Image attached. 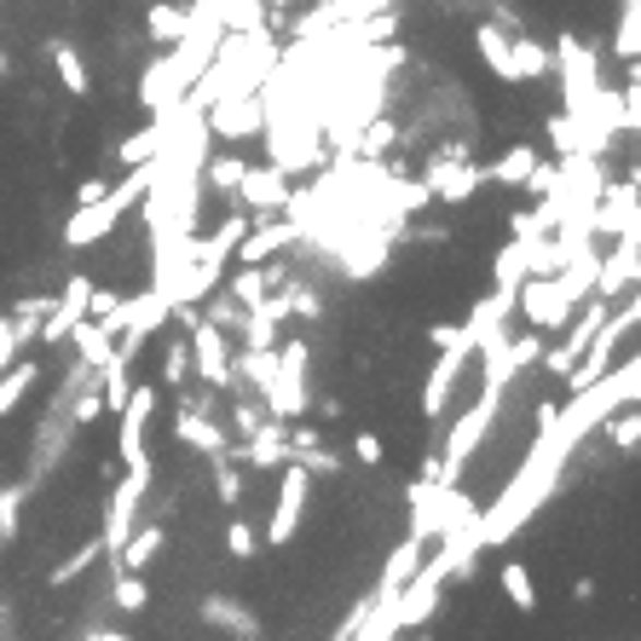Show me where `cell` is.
<instances>
[{"instance_id": "cell-38", "label": "cell", "mask_w": 641, "mask_h": 641, "mask_svg": "<svg viewBox=\"0 0 641 641\" xmlns=\"http://www.w3.org/2000/svg\"><path fill=\"white\" fill-rule=\"evenodd\" d=\"M237 179H244V156H232V151H209V186L219 191V197H232L237 191Z\"/></svg>"}, {"instance_id": "cell-30", "label": "cell", "mask_w": 641, "mask_h": 641, "mask_svg": "<svg viewBox=\"0 0 641 641\" xmlns=\"http://www.w3.org/2000/svg\"><path fill=\"white\" fill-rule=\"evenodd\" d=\"M497 584H503V595H509L514 613H537V584H532V572L520 567V560H509V567L497 572Z\"/></svg>"}, {"instance_id": "cell-42", "label": "cell", "mask_w": 641, "mask_h": 641, "mask_svg": "<svg viewBox=\"0 0 641 641\" xmlns=\"http://www.w3.org/2000/svg\"><path fill=\"white\" fill-rule=\"evenodd\" d=\"M289 312L318 318V312H324V300H318V289H312V284H295V277H289Z\"/></svg>"}, {"instance_id": "cell-33", "label": "cell", "mask_w": 641, "mask_h": 641, "mask_svg": "<svg viewBox=\"0 0 641 641\" xmlns=\"http://www.w3.org/2000/svg\"><path fill=\"white\" fill-rule=\"evenodd\" d=\"M613 52L625 58V64H636V52H641V0H630V7L618 12V29H613Z\"/></svg>"}, {"instance_id": "cell-4", "label": "cell", "mask_w": 641, "mask_h": 641, "mask_svg": "<svg viewBox=\"0 0 641 641\" xmlns=\"http://www.w3.org/2000/svg\"><path fill=\"white\" fill-rule=\"evenodd\" d=\"M186 347H191V376L209 393H244V382H237V370H232V335L219 324H209L203 312L186 324Z\"/></svg>"}, {"instance_id": "cell-26", "label": "cell", "mask_w": 641, "mask_h": 641, "mask_svg": "<svg viewBox=\"0 0 641 641\" xmlns=\"http://www.w3.org/2000/svg\"><path fill=\"white\" fill-rule=\"evenodd\" d=\"M145 29H151V41L174 47L179 35L191 29V7H179V0H151V12H145Z\"/></svg>"}, {"instance_id": "cell-14", "label": "cell", "mask_w": 641, "mask_h": 641, "mask_svg": "<svg viewBox=\"0 0 641 641\" xmlns=\"http://www.w3.org/2000/svg\"><path fill=\"white\" fill-rule=\"evenodd\" d=\"M209 405H214L209 393H203V399H179V411H174V439H179V446H191V451H203V456H226L232 439L219 434V423L209 416Z\"/></svg>"}, {"instance_id": "cell-32", "label": "cell", "mask_w": 641, "mask_h": 641, "mask_svg": "<svg viewBox=\"0 0 641 641\" xmlns=\"http://www.w3.org/2000/svg\"><path fill=\"white\" fill-rule=\"evenodd\" d=\"M110 601L122 613H139L151 601V584H145V572H133V567H116V584H110Z\"/></svg>"}, {"instance_id": "cell-15", "label": "cell", "mask_w": 641, "mask_h": 641, "mask_svg": "<svg viewBox=\"0 0 641 641\" xmlns=\"http://www.w3.org/2000/svg\"><path fill=\"white\" fill-rule=\"evenodd\" d=\"M636 272H641V232H625L618 249H601L595 260V295L601 300H618V289H636Z\"/></svg>"}, {"instance_id": "cell-37", "label": "cell", "mask_w": 641, "mask_h": 641, "mask_svg": "<svg viewBox=\"0 0 641 641\" xmlns=\"http://www.w3.org/2000/svg\"><path fill=\"white\" fill-rule=\"evenodd\" d=\"M163 388H174V393L191 388V347L186 342H168V353H163Z\"/></svg>"}, {"instance_id": "cell-44", "label": "cell", "mask_w": 641, "mask_h": 641, "mask_svg": "<svg viewBox=\"0 0 641 641\" xmlns=\"http://www.w3.org/2000/svg\"><path fill=\"white\" fill-rule=\"evenodd\" d=\"M353 456H358L365 468H376L388 451H382V439H376V434H353Z\"/></svg>"}, {"instance_id": "cell-31", "label": "cell", "mask_w": 641, "mask_h": 641, "mask_svg": "<svg viewBox=\"0 0 641 641\" xmlns=\"http://www.w3.org/2000/svg\"><path fill=\"white\" fill-rule=\"evenodd\" d=\"M601 434H607L613 451H636L641 446V416H636V405H625V416L607 411V416H601Z\"/></svg>"}, {"instance_id": "cell-41", "label": "cell", "mask_w": 641, "mask_h": 641, "mask_svg": "<svg viewBox=\"0 0 641 641\" xmlns=\"http://www.w3.org/2000/svg\"><path fill=\"white\" fill-rule=\"evenodd\" d=\"M232 399H237V405H232V423H237V434L249 439L260 423H266V405H254V399H244V393H232Z\"/></svg>"}, {"instance_id": "cell-19", "label": "cell", "mask_w": 641, "mask_h": 641, "mask_svg": "<svg viewBox=\"0 0 641 641\" xmlns=\"http://www.w3.org/2000/svg\"><path fill=\"white\" fill-rule=\"evenodd\" d=\"M203 618L214 630H226V636H260V618L254 607H244V601H232V595H203Z\"/></svg>"}, {"instance_id": "cell-23", "label": "cell", "mask_w": 641, "mask_h": 641, "mask_svg": "<svg viewBox=\"0 0 641 641\" xmlns=\"http://www.w3.org/2000/svg\"><path fill=\"white\" fill-rule=\"evenodd\" d=\"M479 186H486V168H479V163H468V156H463V163H456V168H446V174H439L434 179V197H439V203H468V197L479 191Z\"/></svg>"}, {"instance_id": "cell-34", "label": "cell", "mask_w": 641, "mask_h": 641, "mask_svg": "<svg viewBox=\"0 0 641 641\" xmlns=\"http://www.w3.org/2000/svg\"><path fill=\"white\" fill-rule=\"evenodd\" d=\"M93 560H105V544H98V537H93V544H82V549H75L70 560H58V567L47 572V584H52V590H64V584H75V578H82V572L93 567Z\"/></svg>"}, {"instance_id": "cell-46", "label": "cell", "mask_w": 641, "mask_h": 641, "mask_svg": "<svg viewBox=\"0 0 641 641\" xmlns=\"http://www.w3.org/2000/svg\"><path fill=\"white\" fill-rule=\"evenodd\" d=\"M428 342H434V347H446V342H456V324H434V330H428Z\"/></svg>"}, {"instance_id": "cell-27", "label": "cell", "mask_w": 641, "mask_h": 641, "mask_svg": "<svg viewBox=\"0 0 641 641\" xmlns=\"http://www.w3.org/2000/svg\"><path fill=\"white\" fill-rule=\"evenodd\" d=\"M532 272V249H526V237H509L503 249H497L491 260V284H503V289H520V277Z\"/></svg>"}, {"instance_id": "cell-48", "label": "cell", "mask_w": 641, "mask_h": 641, "mask_svg": "<svg viewBox=\"0 0 641 641\" xmlns=\"http://www.w3.org/2000/svg\"><path fill=\"white\" fill-rule=\"evenodd\" d=\"M7 70H12V64H7V52H0V75H7Z\"/></svg>"}, {"instance_id": "cell-25", "label": "cell", "mask_w": 641, "mask_h": 641, "mask_svg": "<svg viewBox=\"0 0 641 641\" xmlns=\"http://www.w3.org/2000/svg\"><path fill=\"white\" fill-rule=\"evenodd\" d=\"M232 370H237V382H244V388L266 393L272 376H277V347H244V353H232Z\"/></svg>"}, {"instance_id": "cell-36", "label": "cell", "mask_w": 641, "mask_h": 641, "mask_svg": "<svg viewBox=\"0 0 641 641\" xmlns=\"http://www.w3.org/2000/svg\"><path fill=\"white\" fill-rule=\"evenodd\" d=\"M244 486H249V474L244 468H237L232 463V456H214V497H219V503H244Z\"/></svg>"}, {"instance_id": "cell-28", "label": "cell", "mask_w": 641, "mask_h": 641, "mask_svg": "<svg viewBox=\"0 0 641 641\" xmlns=\"http://www.w3.org/2000/svg\"><path fill=\"white\" fill-rule=\"evenodd\" d=\"M47 52H52V70H58V82H64V93H70V98H87L93 75H87V64H82V52H75L70 41H52Z\"/></svg>"}, {"instance_id": "cell-24", "label": "cell", "mask_w": 641, "mask_h": 641, "mask_svg": "<svg viewBox=\"0 0 641 641\" xmlns=\"http://www.w3.org/2000/svg\"><path fill=\"white\" fill-rule=\"evenodd\" d=\"M64 342H70V347H75V358H82V365H93V370H98V365H105V358L116 353V342L105 335V324H98V318H75Z\"/></svg>"}, {"instance_id": "cell-22", "label": "cell", "mask_w": 641, "mask_h": 641, "mask_svg": "<svg viewBox=\"0 0 641 641\" xmlns=\"http://www.w3.org/2000/svg\"><path fill=\"white\" fill-rule=\"evenodd\" d=\"M474 47H479V58H486V70L497 75V82H514V52H509V29L497 24H479L474 29Z\"/></svg>"}, {"instance_id": "cell-21", "label": "cell", "mask_w": 641, "mask_h": 641, "mask_svg": "<svg viewBox=\"0 0 641 641\" xmlns=\"http://www.w3.org/2000/svg\"><path fill=\"white\" fill-rule=\"evenodd\" d=\"M509 52H514V82H549L555 52H549L544 41H532V35L509 29Z\"/></svg>"}, {"instance_id": "cell-7", "label": "cell", "mask_w": 641, "mask_h": 641, "mask_svg": "<svg viewBox=\"0 0 641 641\" xmlns=\"http://www.w3.org/2000/svg\"><path fill=\"white\" fill-rule=\"evenodd\" d=\"M497 411H503V399H497V393H479L474 405H468L463 416H456V428L446 434V451H439V456H446V479H463L468 456H474L479 446H486L491 428H497Z\"/></svg>"}, {"instance_id": "cell-47", "label": "cell", "mask_w": 641, "mask_h": 641, "mask_svg": "<svg viewBox=\"0 0 641 641\" xmlns=\"http://www.w3.org/2000/svg\"><path fill=\"white\" fill-rule=\"evenodd\" d=\"M295 7V0H266V12H289Z\"/></svg>"}, {"instance_id": "cell-29", "label": "cell", "mask_w": 641, "mask_h": 641, "mask_svg": "<svg viewBox=\"0 0 641 641\" xmlns=\"http://www.w3.org/2000/svg\"><path fill=\"white\" fill-rule=\"evenodd\" d=\"M532 163H537L532 145H509L503 156H497V163H486V179H491V186H526Z\"/></svg>"}, {"instance_id": "cell-20", "label": "cell", "mask_w": 641, "mask_h": 641, "mask_svg": "<svg viewBox=\"0 0 641 641\" xmlns=\"http://www.w3.org/2000/svg\"><path fill=\"white\" fill-rule=\"evenodd\" d=\"M35 382H41V365H35L29 353H17L12 365L0 370V423H7V416H12L17 405H24V399H29V388H35Z\"/></svg>"}, {"instance_id": "cell-39", "label": "cell", "mask_w": 641, "mask_h": 641, "mask_svg": "<svg viewBox=\"0 0 641 641\" xmlns=\"http://www.w3.org/2000/svg\"><path fill=\"white\" fill-rule=\"evenodd\" d=\"M29 486H0V544H12L17 537V509H24Z\"/></svg>"}, {"instance_id": "cell-2", "label": "cell", "mask_w": 641, "mask_h": 641, "mask_svg": "<svg viewBox=\"0 0 641 641\" xmlns=\"http://www.w3.org/2000/svg\"><path fill=\"white\" fill-rule=\"evenodd\" d=\"M156 163H133L122 186H105V197H93V203H75V214L64 219V249H93L98 237H110L122 219L139 209V197H145Z\"/></svg>"}, {"instance_id": "cell-35", "label": "cell", "mask_w": 641, "mask_h": 641, "mask_svg": "<svg viewBox=\"0 0 641 641\" xmlns=\"http://www.w3.org/2000/svg\"><path fill=\"white\" fill-rule=\"evenodd\" d=\"M219 24L226 29H266V0H219Z\"/></svg>"}, {"instance_id": "cell-16", "label": "cell", "mask_w": 641, "mask_h": 641, "mask_svg": "<svg viewBox=\"0 0 641 641\" xmlns=\"http://www.w3.org/2000/svg\"><path fill=\"white\" fill-rule=\"evenodd\" d=\"M179 98H186V75L174 70V58H168V52H163V58H151L145 75H139V105H145V110L156 116V110H174Z\"/></svg>"}, {"instance_id": "cell-1", "label": "cell", "mask_w": 641, "mask_h": 641, "mask_svg": "<svg viewBox=\"0 0 641 641\" xmlns=\"http://www.w3.org/2000/svg\"><path fill=\"white\" fill-rule=\"evenodd\" d=\"M572 446L555 434V405L537 411V439H532V451H526V463L514 468V479L503 486V497H497L491 509H479L474 514V532H479V549H497V544H509V537L526 526V520L537 514L555 497L560 486V474H567L572 463Z\"/></svg>"}, {"instance_id": "cell-17", "label": "cell", "mask_w": 641, "mask_h": 641, "mask_svg": "<svg viewBox=\"0 0 641 641\" xmlns=\"http://www.w3.org/2000/svg\"><path fill=\"white\" fill-rule=\"evenodd\" d=\"M163 549H168V526H156V520H151V526H133V532H128V544L116 549V555H105V560H110V567H133V572H145Z\"/></svg>"}, {"instance_id": "cell-13", "label": "cell", "mask_w": 641, "mask_h": 641, "mask_svg": "<svg viewBox=\"0 0 641 641\" xmlns=\"http://www.w3.org/2000/svg\"><path fill=\"white\" fill-rule=\"evenodd\" d=\"M641 232V179L625 174V186H601L595 197V237H625Z\"/></svg>"}, {"instance_id": "cell-5", "label": "cell", "mask_w": 641, "mask_h": 641, "mask_svg": "<svg viewBox=\"0 0 641 641\" xmlns=\"http://www.w3.org/2000/svg\"><path fill=\"white\" fill-rule=\"evenodd\" d=\"M446 584H451V572H446V560H428L423 555V567H416L405 584H399L393 595V625L399 630H416V625H428V618L439 613V601H446Z\"/></svg>"}, {"instance_id": "cell-43", "label": "cell", "mask_w": 641, "mask_h": 641, "mask_svg": "<svg viewBox=\"0 0 641 641\" xmlns=\"http://www.w3.org/2000/svg\"><path fill=\"white\" fill-rule=\"evenodd\" d=\"M17 353H29V347L17 342V324H12V312H0V370H7Z\"/></svg>"}, {"instance_id": "cell-11", "label": "cell", "mask_w": 641, "mask_h": 641, "mask_svg": "<svg viewBox=\"0 0 641 641\" xmlns=\"http://www.w3.org/2000/svg\"><path fill=\"white\" fill-rule=\"evenodd\" d=\"M607 318V300L601 295H590V300H578V318H567V342H544V353H537V365H544L549 376H567L572 365H578V353L590 347V335H595V324Z\"/></svg>"}, {"instance_id": "cell-8", "label": "cell", "mask_w": 641, "mask_h": 641, "mask_svg": "<svg viewBox=\"0 0 641 641\" xmlns=\"http://www.w3.org/2000/svg\"><path fill=\"white\" fill-rule=\"evenodd\" d=\"M232 203L244 209L249 219L284 214V203H289V174L277 168V163H244V179H237Z\"/></svg>"}, {"instance_id": "cell-40", "label": "cell", "mask_w": 641, "mask_h": 641, "mask_svg": "<svg viewBox=\"0 0 641 641\" xmlns=\"http://www.w3.org/2000/svg\"><path fill=\"white\" fill-rule=\"evenodd\" d=\"M226 549H232V560H254L260 532L249 526V520H232V526H226Z\"/></svg>"}, {"instance_id": "cell-18", "label": "cell", "mask_w": 641, "mask_h": 641, "mask_svg": "<svg viewBox=\"0 0 641 641\" xmlns=\"http://www.w3.org/2000/svg\"><path fill=\"white\" fill-rule=\"evenodd\" d=\"M423 555H428V537H405V544H399L393 555H388V567H382V584H376V601H393L399 595V584H405V578L423 567Z\"/></svg>"}, {"instance_id": "cell-3", "label": "cell", "mask_w": 641, "mask_h": 641, "mask_svg": "<svg viewBox=\"0 0 641 641\" xmlns=\"http://www.w3.org/2000/svg\"><path fill=\"white\" fill-rule=\"evenodd\" d=\"M307 370H312V347L307 342H277V376H272V388L260 393L266 416H277V423H300V416H307V405H312Z\"/></svg>"}, {"instance_id": "cell-45", "label": "cell", "mask_w": 641, "mask_h": 641, "mask_svg": "<svg viewBox=\"0 0 641 641\" xmlns=\"http://www.w3.org/2000/svg\"><path fill=\"white\" fill-rule=\"evenodd\" d=\"M110 179H82V191H75V203H93V197H105Z\"/></svg>"}, {"instance_id": "cell-10", "label": "cell", "mask_w": 641, "mask_h": 641, "mask_svg": "<svg viewBox=\"0 0 641 641\" xmlns=\"http://www.w3.org/2000/svg\"><path fill=\"white\" fill-rule=\"evenodd\" d=\"M151 416H156V382H133L128 399H122V411H116V463H139V456H151L145 451V434H151Z\"/></svg>"}, {"instance_id": "cell-9", "label": "cell", "mask_w": 641, "mask_h": 641, "mask_svg": "<svg viewBox=\"0 0 641 641\" xmlns=\"http://www.w3.org/2000/svg\"><path fill=\"white\" fill-rule=\"evenodd\" d=\"M307 491H312V474L300 468V463H284V474H277V497H272V520H266V544H272V549H284L289 537L300 532Z\"/></svg>"}, {"instance_id": "cell-6", "label": "cell", "mask_w": 641, "mask_h": 641, "mask_svg": "<svg viewBox=\"0 0 641 641\" xmlns=\"http://www.w3.org/2000/svg\"><path fill=\"white\" fill-rule=\"evenodd\" d=\"M572 312H578V307L567 300V289L555 284V272H526V277H520V289H514V318H526L532 330L560 335Z\"/></svg>"}, {"instance_id": "cell-12", "label": "cell", "mask_w": 641, "mask_h": 641, "mask_svg": "<svg viewBox=\"0 0 641 641\" xmlns=\"http://www.w3.org/2000/svg\"><path fill=\"white\" fill-rule=\"evenodd\" d=\"M468 358H474V347L463 342V335H456V342H446V347H439L434 370H428V388H423V416H428V423H439V416L451 411V393H456V382H463Z\"/></svg>"}]
</instances>
